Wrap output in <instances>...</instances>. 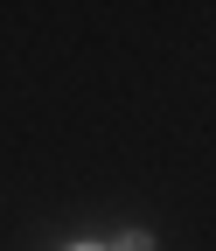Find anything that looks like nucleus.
I'll list each match as a JSON object with an SVG mask.
<instances>
[{
    "label": "nucleus",
    "instance_id": "1",
    "mask_svg": "<svg viewBox=\"0 0 216 251\" xmlns=\"http://www.w3.org/2000/svg\"><path fill=\"white\" fill-rule=\"evenodd\" d=\"M112 251H153V244H146L140 230H126V237H119V244H112Z\"/></svg>",
    "mask_w": 216,
    "mask_h": 251
},
{
    "label": "nucleus",
    "instance_id": "2",
    "mask_svg": "<svg viewBox=\"0 0 216 251\" xmlns=\"http://www.w3.org/2000/svg\"><path fill=\"white\" fill-rule=\"evenodd\" d=\"M77 251H91V244H77Z\"/></svg>",
    "mask_w": 216,
    "mask_h": 251
}]
</instances>
